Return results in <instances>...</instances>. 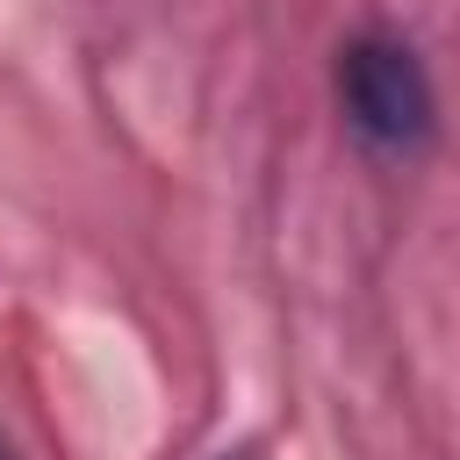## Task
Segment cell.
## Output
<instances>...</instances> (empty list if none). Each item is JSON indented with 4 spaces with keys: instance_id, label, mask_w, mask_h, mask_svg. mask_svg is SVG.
Returning a JSON list of instances; mask_svg holds the SVG:
<instances>
[{
    "instance_id": "1",
    "label": "cell",
    "mask_w": 460,
    "mask_h": 460,
    "mask_svg": "<svg viewBox=\"0 0 460 460\" xmlns=\"http://www.w3.org/2000/svg\"><path fill=\"white\" fill-rule=\"evenodd\" d=\"M338 93H345V115L359 137L388 144V151H410L431 137V86H424V65L388 43V36H359L338 65Z\"/></svg>"
},
{
    "instance_id": "2",
    "label": "cell",
    "mask_w": 460,
    "mask_h": 460,
    "mask_svg": "<svg viewBox=\"0 0 460 460\" xmlns=\"http://www.w3.org/2000/svg\"><path fill=\"white\" fill-rule=\"evenodd\" d=\"M0 460H7V453H0Z\"/></svg>"
}]
</instances>
